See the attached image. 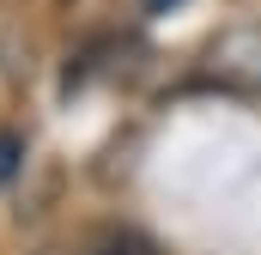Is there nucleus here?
I'll return each instance as SVG.
<instances>
[{
  "instance_id": "2",
  "label": "nucleus",
  "mask_w": 261,
  "mask_h": 255,
  "mask_svg": "<svg viewBox=\"0 0 261 255\" xmlns=\"http://www.w3.org/2000/svg\"><path fill=\"white\" fill-rule=\"evenodd\" d=\"M18 158H24V140H18V134H6V128H0V183H6V176H12V170H18Z\"/></svg>"
},
{
  "instance_id": "3",
  "label": "nucleus",
  "mask_w": 261,
  "mask_h": 255,
  "mask_svg": "<svg viewBox=\"0 0 261 255\" xmlns=\"http://www.w3.org/2000/svg\"><path fill=\"white\" fill-rule=\"evenodd\" d=\"M152 6H164V0H152Z\"/></svg>"
},
{
  "instance_id": "1",
  "label": "nucleus",
  "mask_w": 261,
  "mask_h": 255,
  "mask_svg": "<svg viewBox=\"0 0 261 255\" xmlns=\"http://www.w3.org/2000/svg\"><path fill=\"white\" fill-rule=\"evenodd\" d=\"M213 61H219L225 79H237V85L261 91V31H231V37L213 49Z\"/></svg>"
}]
</instances>
